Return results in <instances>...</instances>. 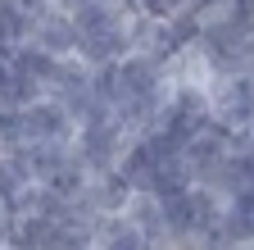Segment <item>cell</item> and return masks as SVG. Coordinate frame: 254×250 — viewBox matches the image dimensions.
<instances>
[{
	"mask_svg": "<svg viewBox=\"0 0 254 250\" xmlns=\"http://www.w3.org/2000/svg\"><path fill=\"white\" fill-rule=\"evenodd\" d=\"M18 182H23V168L0 164V196H14V191H18Z\"/></svg>",
	"mask_w": 254,
	"mask_h": 250,
	"instance_id": "obj_7",
	"label": "cell"
},
{
	"mask_svg": "<svg viewBox=\"0 0 254 250\" xmlns=\"http://www.w3.org/2000/svg\"><path fill=\"white\" fill-rule=\"evenodd\" d=\"M41 37H46V46H50V50H68V46H77V27H73V23L50 18V23L41 27Z\"/></svg>",
	"mask_w": 254,
	"mask_h": 250,
	"instance_id": "obj_4",
	"label": "cell"
},
{
	"mask_svg": "<svg viewBox=\"0 0 254 250\" xmlns=\"http://www.w3.org/2000/svg\"><path fill=\"white\" fill-rule=\"evenodd\" d=\"M18 27H23V14H18V0H0V41L18 37Z\"/></svg>",
	"mask_w": 254,
	"mask_h": 250,
	"instance_id": "obj_5",
	"label": "cell"
},
{
	"mask_svg": "<svg viewBox=\"0 0 254 250\" xmlns=\"http://www.w3.org/2000/svg\"><path fill=\"white\" fill-rule=\"evenodd\" d=\"M105 250H150V237L136 223H123V228H114V237H109Z\"/></svg>",
	"mask_w": 254,
	"mask_h": 250,
	"instance_id": "obj_3",
	"label": "cell"
},
{
	"mask_svg": "<svg viewBox=\"0 0 254 250\" xmlns=\"http://www.w3.org/2000/svg\"><path fill=\"white\" fill-rule=\"evenodd\" d=\"M23 132H27L23 114H0V146H14V141H18Z\"/></svg>",
	"mask_w": 254,
	"mask_h": 250,
	"instance_id": "obj_6",
	"label": "cell"
},
{
	"mask_svg": "<svg viewBox=\"0 0 254 250\" xmlns=\"http://www.w3.org/2000/svg\"><path fill=\"white\" fill-rule=\"evenodd\" d=\"M23 123H27V137H37V141H55L59 132H64V109L59 105H37L32 114H23Z\"/></svg>",
	"mask_w": 254,
	"mask_h": 250,
	"instance_id": "obj_2",
	"label": "cell"
},
{
	"mask_svg": "<svg viewBox=\"0 0 254 250\" xmlns=\"http://www.w3.org/2000/svg\"><path fill=\"white\" fill-rule=\"evenodd\" d=\"M118 155H123V128H118V123H95V128L82 132V164L114 168Z\"/></svg>",
	"mask_w": 254,
	"mask_h": 250,
	"instance_id": "obj_1",
	"label": "cell"
}]
</instances>
